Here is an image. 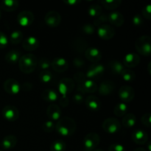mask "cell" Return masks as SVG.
Instances as JSON below:
<instances>
[{"mask_svg": "<svg viewBox=\"0 0 151 151\" xmlns=\"http://www.w3.org/2000/svg\"><path fill=\"white\" fill-rule=\"evenodd\" d=\"M55 128L59 135L65 137H70L76 131L77 124L72 118L64 116L58 120Z\"/></svg>", "mask_w": 151, "mask_h": 151, "instance_id": "1", "label": "cell"}, {"mask_svg": "<svg viewBox=\"0 0 151 151\" xmlns=\"http://www.w3.org/2000/svg\"><path fill=\"white\" fill-rule=\"evenodd\" d=\"M18 63L21 72L24 74H30L38 66V59L35 55L27 53L21 56Z\"/></svg>", "mask_w": 151, "mask_h": 151, "instance_id": "2", "label": "cell"}, {"mask_svg": "<svg viewBox=\"0 0 151 151\" xmlns=\"http://www.w3.org/2000/svg\"><path fill=\"white\" fill-rule=\"evenodd\" d=\"M135 47L137 51L142 55H150L151 38L149 35H142L139 37L135 42Z\"/></svg>", "mask_w": 151, "mask_h": 151, "instance_id": "3", "label": "cell"}, {"mask_svg": "<svg viewBox=\"0 0 151 151\" xmlns=\"http://www.w3.org/2000/svg\"><path fill=\"white\" fill-rule=\"evenodd\" d=\"M100 142V137L98 134L94 132L89 133L83 139L84 148L86 151H93L97 148Z\"/></svg>", "mask_w": 151, "mask_h": 151, "instance_id": "4", "label": "cell"}, {"mask_svg": "<svg viewBox=\"0 0 151 151\" xmlns=\"http://www.w3.org/2000/svg\"><path fill=\"white\" fill-rule=\"evenodd\" d=\"M121 122L116 118L114 117L107 118L102 125V128L105 132L109 134H114L119 132L121 129Z\"/></svg>", "mask_w": 151, "mask_h": 151, "instance_id": "5", "label": "cell"}, {"mask_svg": "<svg viewBox=\"0 0 151 151\" xmlns=\"http://www.w3.org/2000/svg\"><path fill=\"white\" fill-rule=\"evenodd\" d=\"M75 86V81L69 78H64L61 79L58 84V92L62 96H67L71 94Z\"/></svg>", "mask_w": 151, "mask_h": 151, "instance_id": "6", "label": "cell"}, {"mask_svg": "<svg viewBox=\"0 0 151 151\" xmlns=\"http://www.w3.org/2000/svg\"><path fill=\"white\" fill-rule=\"evenodd\" d=\"M105 72V67L101 63H96L91 65L85 74L87 79L89 80H97L100 78L103 75Z\"/></svg>", "mask_w": 151, "mask_h": 151, "instance_id": "7", "label": "cell"}, {"mask_svg": "<svg viewBox=\"0 0 151 151\" xmlns=\"http://www.w3.org/2000/svg\"><path fill=\"white\" fill-rule=\"evenodd\" d=\"M1 114L6 120L9 122H15L19 117V111L17 108L12 105L4 106L1 111Z\"/></svg>", "mask_w": 151, "mask_h": 151, "instance_id": "8", "label": "cell"}, {"mask_svg": "<svg viewBox=\"0 0 151 151\" xmlns=\"http://www.w3.org/2000/svg\"><path fill=\"white\" fill-rule=\"evenodd\" d=\"M119 97L122 103H129L134 99L135 91L133 87L130 86H122L119 89Z\"/></svg>", "mask_w": 151, "mask_h": 151, "instance_id": "9", "label": "cell"}, {"mask_svg": "<svg viewBox=\"0 0 151 151\" xmlns=\"http://www.w3.org/2000/svg\"><path fill=\"white\" fill-rule=\"evenodd\" d=\"M4 90L10 95H16L21 91V84L16 80L10 78L6 80L3 83Z\"/></svg>", "mask_w": 151, "mask_h": 151, "instance_id": "10", "label": "cell"}, {"mask_svg": "<svg viewBox=\"0 0 151 151\" xmlns=\"http://www.w3.org/2000/svg\"><path fill=\"white\" fill-rule=\"evenodd\" d=\"M116 31L114 28L111 25L105 24L101 25L98 27L97 29V35L101 39L103 40H110L114 37Z\"/></svg>", "mask_w": 151, "mask_h": 151, "instance_id": "11", "label": "cell"}, {"mask_svg": "<svg viewBox=\"0 0 151 151\" xmlns=\"http://www.w3.org/2000/svg\"><path fill=\"white\" fill-rule=\"evenodd\" d=\"M44 22L47 26L50 27H56L61 22V16L60 13L55 10H50L47 12L44 17Z\"/></svg>", "mask_w": 151, "mask_h": 151, "instance_id": "12", "label": "cell"}, {"mask_svg": "<svg viewBox=\"0 0 151 151\" xmlns=\"http://www.w3.org/2000/svg\"><path fill=\"white\" fill-rule=\"evenodd\" d=\"M17 22L22 27H28L34 22V15L30 10H23L17 16Z\"/></svg>", "mask_w": 151, "mask_h": 151, "instance_id": "13", "label": "cell"}, {"mask_svg": "<svg viewBox=\"0 0 151 151\" xmlns=\"http://www.w3.org/2000/svg\"><path fill=\"white\" fill-rule=\"evenodd\" d=\"M78 91L83 94H86V93H88V94L94 93L98 89L97 83L94 81H92V80L86 79L83 82L80 84H78Z\"/></svg>", "mask_w": 151, "mask_h": 151, "instance_id": "14", "label": "cell"}, {"mask_svg": "<svg viewBox=\"0 0 151 151\" xmlns=\"http://www.w3.org/2000/svg\"><path fill=\"white\" fill-rule=\"evenodd\" d=\"M51 67L56 72L63 73V72H66L69 68V63L63 58H55L51 61Z\"/></svg>", "mask_w": 151, "mask_h": 151, "instance_id": "15", "label": "cell"}, {"mask_svg": "<svg viewBox=\"0 0 151 151\" xmlns=\"http://www.w3.org/2000/svg\"><path fill=\"white\" fill-rule=\"evenodd\" d=\"M140 57L137 53H128L123 58L122 64L124 66L128 68L137 67L140 63Z\"/></svg>", "mask_w": 151, "mask_h": 151, "instance_id": "16", "label": "cell"}, {"mask_svg": "<svg viewBox=\"0 0 151 151\" xmlns=\"http://www.w3.org/2000/svg\"><path fill=\"white\" fill-rule=\"evenodd\" d=\"M131 137L134 143L140 145H145L148 142V134L142 129H137L133 131Z\"/></svg>", "mask_w": 151, "mask_h": 151, "instance_id": "17", "label": "cell"}, {"mask_svg": "<svg viewBox=\"0 0 151 151\" xmlns=\"http://www.w3.org/2000/svg\"><path fill=\"white\" fill-rule=\"evenodd\" d=\"M86 108L89 111L93 112H97L100 111L101 108V102L100 99L94 95H88L84 100Z\"/></svg>", "mask_w": 151, "mask_h": 151, "instance_id": "18", "label": "cell"}, {"mask_svg": "<svg viewBox=\"0 0 151 151\" xmlns=\"http://www.w3.org/2000/svg\"><path fill=\"white\" fill-rule=\"evenodd\" d=\"M84 53L86 58L94 63H98L102 58L101 52L96 47H88Z\"/></svg>", "mask_w": 151, "mask_h": 151, "instance_id": "19", "label": "cell"}, {"mask_svg": "<svg viewBox=\"0 0 151 151\" xmlns=\"http://www.w3.org/2000/svg\"><path fill=\"white\" fill-rule=\"evenodd\" d=\"M39 40L35 36H29L22 41V47L28 52L35 51L39 47Z\"/></svg>", "mask_w": 151, "mask_h": 151, "instance_id": "20", "label": "cell"}, {"mask_svg": "<svg viewBox=\"0 0 151 151\" xmlns=\"http://www.w3.org/2000/svg\"><path fill=\"white\" fill-rule=\"evenodd\" d=\"M115 83L111 81L106 80V81H103L100 84V86L98 88V91L100 95L102 96H108L110 95L114 90Z\"/></svg>", "mask_w": 151, "mask_h": 151, "instance_id": "21", "label": "cell"}, {"mask_svg": "<svg viewBox=\"0 0 151 151\" xmlns=\"http://www.w3.org/2000/svg\"><path fill=\"white\" fill-rule=\"evenodd\" d=\"M108 22L116 27H121L125 22V18L120 12L112 11L108 15Z\"/></svg>", "mask_w": 151, "mask_h": 151, "instance_id": "22", "label": "cell"}, {"mask_svg": "<svg viewBox=\"0 0 151 151\" xmlns=\"http://www.w3.org/2000/svg\"><path fill=\"white\" fill-rule=\"evenodd\" d=\"M47 115L50 120L58 121L62 117L60 108L56 104H51L47 107Z\"/></svg>", "mask_w": 151, "mask_h": 151, "instance_id": "23", "label": "cell"}, {"mask_svg": "<svg viewBox=\"0 0 151 151\" xmlns=\"http://www.w3.org/2000/svg\"><path fill=\"white\" fill-rule=\"evenodd\" d=\"M17 144V137L13 134L5 136L1 140V145L4 150H10L16 147Z\"/></svg>", "mask_w": 151, "mask_h": 151, "instance_id": "24", "label": "cell"}, {"mask_svg": "<svg viewBox=\"0 0 151 151\" xmlns=\"http://www.w3.org/2000/svg\"><path fill=\"white\" fill-rule=\"evenodd\" d=\"M19 4L17 0H3L0 4V8L6 12H13L18 8Z\"/></svg>", "mask_w": 151, "mask_h": 151, "instance_id": "25", "label": "cell"}, {"mask_svg": "<svg viewBox=\"0 0 151 151\" xmlns=\"http://www.w3.org/2000/svg\"><path fill=\"white\" fill-rule=\"evenodd\" d=\"M41 97L47 102H55L58 99V92L52 88H47L43 91Z\"/></svg>", "mask_w": 151, "mask_h": 151, "instance_id": "26", "label": "cell"}, {"mask_svg": "<svg viewBox=\"0 0 151 151\" xmlns=\"http://www.w3.org/2000/svg\"><path fill=\"white\" fill-rule=\"evenodd\" d=\"M137 122V116L132 113H127L124 116H122V126L125 128H131L136 125Z\"/></svg>", "mask_w": 151, "mask_h": 151, "instance_id": "27", "label": "cell"}, {"mask_svg": "<svg viewBox=\"0 0 151 151\" xmlns=\"http://www.w3.org/2000/svg\"><path fill=\"white\" fill-rule=\"evenodd\" d=\"M21 56H22L21 55V52H19V50H13L7 52V54L4 56V59L10 64H15L17 62H19Z\"/></svg>", "mask_w": 151, "mask_h": 151, "instance_id": "28", "label": "cell"}, {"mask_svg": "<svg viewBox=\"0 0 151 151\" xmlns=\"http://www.w3.org/2000/svg\"><path fill=\"white\" fill-rule=\"evenodd\" d=\"M109 67L111 73L114 74V75H120L125 68L121 62L116 60H110L109 62Z\"/></svg>", "mask_w": 151, "mask_h": 151, "instance_id": "29", "label": "cell"}, {"mask_svg": "<svg viewBox=\"0 0 151 151\" xmlns=\"http://www.w3.org/2000/svg\"><path fill=\"white\" fill-rule=\"evenodd\" d=\"M72 47L76 52L79 53L85 52L86 49L88 48V44L86 41L83 38H77L73 41Z\"/></svg>", "mask_w": 151, "mask_h": 151, "instance_id": "30", "label": "cell"}, {"mask_svg": "<svg viewBox=\"0 0 151 151\" xmlns=\"http://www.w3.org/2000/svg\"><path fill=\"white\" fill-rule=\"evenodd\" d=\"M128 108L126 103H119L114 108V114L118 117H122L128 113Z\"/></svg>", "mask_w": 151, "mask_h": 151, "instance_id": "31", "label": "cell"}, {"mask_svg": "<svg viewBox=\"0 0 151 151\" xmlns=\"http://www.w3.org/2000/svg\"><path fill=\"white\" fill-rule=\"evenodd\" d=\"M100 3L106 10H114L120 6V4H122V1L120 0H106V1H101Z\"/></svg>", "mask_w": 151, "mask_h": 151, "instance_id": "32", "label": "cell"}, {"mask_svg": "<svg viewBox=\"0 0 151 151\" xmlns=\"http://www.w3.org/2000/svg\"><path fill=\"white\" fill-rule=\"evenodd\" d=\"M9 41L12 44H19L23 41V32L20 30H15L10 34Z\"/></svg>", "mask_w": 151, "mask_h": 151, "instance_id": "33", "label": "cell"}, {"mask_svg": "<svg viewBox=\"0 0 151 151\" xmlns=\"http://www.w3.org/2000/svg\"><path fill=\"white\" fill-rule=\"evenodd\" d=\"M103 13V8L100 4H92L88 9V16L92 18H97Z\"/></svg>", "mask_w": 151, "mask_h": 151, "instance_id": "34", "label": "cell"}, {"mask_svg": "<svg viewBox=\"0 0 151 151\" xmlns=\"http://www.w3.org/2000/svg\"><path fill=\"white\" fill-rule=\"evenodd\" d=\"M66 148V143L61 139L55 140L50 145V151H65Z\"/></svg>", "mask_w": 151, "mask_h": 151, "instance_id": "35", "label": "cell"}, {"mask_svg": "<svg viewBox=\"0 0 151 151\" xmlns=\"http://www.w3.org/2000/svg\"><path fill=\"white\" fill-rule=\"evenodd\" d=\"M122 79L126 82H132L136 79V74L133 70L130 69L125 68L122 71V73L120 74Z\"/></svg>", "mask_w": 151, "mask_h": 151, "instance_id": "36", "label": "cell"}, {"mask_svg": "<svg viewBox=\"0 0 151 151\" xmlns=\"http://www.w3.org/2000/svg\"><path fill=\"white\" fill-rule=\"evenodd\" d=\"M52 79V74L50 70H42L39 74V80L43 83H49Z\"/></svg>", "mask_w": 151, "mask_h": 151, "instance_id": "37", "label": "cell"}, {"mask_svg": "<svg viewBox=\"0 0 151 151\" xmlns=\"http://www.w3.org/2000/svg\"><path fill=\"white\" fill-rule=\"evenodd\" d=\"M38 66L42 70H48L49 68L51 66V60L46 58H42L38 60Z\"/></svg>", "mask_w": 151, "mask_h": 151, "instance_id": "38", "label": "cell"}, {"mask_svg": "<svg viewBox=\"0 0 151 151\" xmlns=\"http://www.w3.org/2000/svg\"><path fill=\"white\" fill-rule=\"evenodd\" d=\"M81 30L84 34L92 35V34H94V31H95V27L93 25V24L86 23L83 25L82 27H81Z\"/></svg>", "mask_w": 151, "mask_h": 151, "instance_id": "39", "label": "cell"}, {"mask_svg": "<svg viewBox=\"0 0 151 151\" xmlns=\"http://www.w3.org/2000/svg\"><path fill=\"white\" fill-rule=\"evenodd\" d=\"M108 22V15L103 14L102 13L100 16L96 18L94 21V27H100L101 25L105 24Z\"/></svg>", "mask_w": 151, "mask_h": 151, "instance_id": "40", "label": "cell"}, {"mask_svg": "<svg viewBox=\"0 0 151 151\" xmlns=\"http://www.w3.org/2000/svg\"><path fill=\"white\" fill-rule=\"evenodd\" d=\"M55 124L54 123V122L52 120H48L43 123L42 129L44 132L50 133L53 131V130L55 129Z\"/></svg>", "mask_w": 151, "mask_h": 151, "instance_id": "41", "label": "cell"}, {"mask_svg": "<svg viewBox=\"0 0 151 151\" xmlns=\"http://www.w3.org/2000/svg\"><path fill=\"white\" fill-rule=\"evenodd\" d=\"M142 123L145 125V126L147 127V128H150L151 127V114L150 112L145 113V114L142 115L141 117Z\"/></svg>", "mask_w": 151, "mask_h": 151, "instance_id": "42", "label": "cell"}, {"mask_svg": "<svg viewBox=\"0 0 151 151\" xmlns=\"http://www.w3.org/2000/svg\"><path fill=\"white\" fill-rule=\"evenodd\" d=\"M9 43V38L5 33L0 31V49H4L7 47Z\"/></svg>", "mask_w": 151, "mask_h": 151, "instance_id": "43", "label": "cell"}, {"mask_svg": "<svg viewBox=\"0 0 151 151\" xmlns=\"http://www.w3.org/2000/svg\"><path fill=\"white\" fill-rule=\"evenodd\" d=\"M86 79V76L85 74L83 73V72H77V73H75V75H74V80H75V81L78 84L81 83H83Z\"/></svg>", "mask_w": 151, "mask_h": 151, "instance_id": "44", "label": "cell"}, {"mask_svg": "<svg viewBox=\"0 0 151 151\" xmlns=\"http://www.w3.org/2000/svg\"><path fill=\"white\" fill-rule=\"evenodd\" d=\"M72 100H73L74 103H75L76 104L80 105L84 101V97H83V94H82L80 91H77L76 94L73 96L72 97Z\"/></svg>", "mask_w": 151, "mask_h": 151, "instance_id": "45", "label": "cell"}, {"mask_svg": "<svg viewBox=\"0 0 151 151\" xmlns=\"http://www.w3.org/2000/svg\"><path fill=\"white\" fill-rule=\"evenodd\" d=\"M109 151H126V150L122 145L116 143V144H112L109 146Z\"/></svg>", "mask_w": 151, "mask_h": 151, "instance_id": "46", "label": "cell"}, {"mask_svg": "<svg viewBox=\"0 0 151 151\" xmlns=\"http://www.w3.org/2000/svg\"><path fill=\"white\" fill-rule=\"evenodd\" d=\"M142 15L146 19L150 20L151 19V6L150 4L145 6L142 9Z\"/></svg>", "mask_w": 151, "mask_h": 151, "instance_id": "47", "label": "cell"}, {"mask_svg": "<svg viewBox=\"0 0 151 151\" xmlns=\"http://www.w3.org/2000/svg\"><path fill=\"white\" fill-rule=\"evenodd\" d=\"M132 23L134 26H137V27L141 26L142 24L143 23V19L141 15L137 14L134 16H133Z\"/></svg>", "mask_w": 151, "mask_h": 151, "instance_id": "48", "label": "cell"}, {"mask_svg": "<svg viewBox=\"0 0 151 151\" xmlns=\"http://www.w3.org/2000/svg\"><path fill=\"white\" fill-rule=\"evenodd\" d=\"M32 87H33V85L30 82H24L21 85V90L24 92H27L32 90Z\"/></svg>", "mask_w": 151, "mask_h": 151, "instance_id": "49", "label": "cell"}, {"mask_svg": "<svg viewBox=\"0 0 151 151\" xmlns=\"http://www.w3.org/2000/svg\"><path fill=\"white\" fill-rule=\"evenodd\" d=\"M59 103H60V106L63 108H66L69 106V97L67 96H62L61 98L59 100Z\"/></svg>", "mask_w": 151, "mask_h": 151, "instance_id": "50", "label": "cell"}, {"mask_svg": "<svg viewBox=\"0 0 151 151\" xmlns=\"http://www.w3.org/2000/svg\"><path fill=\"white\" fill-rule=\"evenodd\" d=\"M73 64L77 68L83 67L84 65V60L81 58H75L73 60Z\"/></svg>", "mask_w": 151, "mask_h": 151, "instance_id": "51", "label": "cell"}, {"mask_svg": "<svg viewBox=\"0 0 151 151\" xmlns=\"http://www.w3.org/2000/svg\"><path fill=\"white\" fill-rule=\"evenodd\" d=\"M63 2L69 6H75L79 4L81 1H78V0H64Z\"/></svg>", "mask_w": 151, "mask_h": 151, "instance_id": "52", "label": "cell"}, {"mask_svg": "<svg viewBox=\"0 0 151 151\" xmlns=\"http://www.w3.org/2000/svg\"><path fill=\"white\" fill-rule=\"evenodd\" d=\"M134 151H147V150L144 148H142V147H139V148L135 149Z\"/></svg>", "mask_w": 151, "mask_h": 151, "instance_id": "53", "label": "cell"}, {"mask_svg": "<svg viewBox=\"0 0 151 151\" xmlns=\"http://www.w3.org/2000/svg\"><path fill=\"white\" fill-rule=\"evenodd\" d=\"M147 144H148V145H147V148H148V150L149 151H150L151 150V148H150V142H147Z\"/></svg>", "mask_w": 151, "mask_h": 151, "instance_id": "54", "label": "cell"}, {"mask_svg": "<svg viewBox=\"0 0 151 151\" xmlns=\"http://www.w3.org/2000/svg\"><path fill=\"white\" fill-rule=\"evenodd\" d=\"M150 66H151V62L148 63V72L149 74H150Z\"/></svg>", "mask_w": 151, "mask_h": 151, "instance_id": "55", "label": "cell"}, {"mask_svg": "<svg viewBox=\"0 0 151 151\" xmlns=\"http://www.w3.org/2000/svg\"><path fill=\"white\" fill-rule=\"evenodd\" d=\"M93 151H105V150H103V149H101V148H97V149H95V150H94Z\"/></svg>", "mask_w": 151, "mask_h": 151, "instance_id": "56", "label": "cell"}, {"mask_svg": "<svg viewBox=\"0 0 151 151\" xmlns=\"http://www.w3.org/2000/svg\"><path fill=\"white\" fill-rule=\"evenodd\" d=\"M1 10L0 9V19H1Z\"/></svg>", "mask_w": 151, "mask_h": 151, "instance_id": "57", "label": "cell"}, {"mask_svg": "<svg viewBox=\"0 0 151 151\" xmlns=\"http://www.w3.org/2000/svg\"><path fill=\"white\" fill-rule=\"evenodd\" d=\"M0 151H2V150H0Z\"/></svg>", "mask_w": 151, "mask_h": 151, "instance_id": "58", "label": "cell"}]
</instances>
